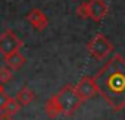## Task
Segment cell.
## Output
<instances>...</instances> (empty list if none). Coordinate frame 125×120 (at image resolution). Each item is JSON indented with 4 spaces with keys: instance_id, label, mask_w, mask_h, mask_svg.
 I'll use <instances>...</instances> for the list:
<instances>
[{
    "instance_id": "6da1fadb",
    "label": "cell",
    "mask_w": 125,
    "mask_h": 120,
    "mask_svg": "<svg viewBox=\"0 0 125 120\" xmlns=\"http://www.w3.org/2000/svg\"><path fill=\"white\" fill-rule=\"evenodd\" d=\"M91 78L97 94L103 97L113 111L125 108V59L121 54L109 59Z\"/></svg>"
},
{
    "instance_id": "ba28073f",
    "label": "cell",
    "mask_w": 125,
    "mask_h": 120,
    "mask_svg": "<svg viewBox=\"0 0 125 120\" xmlns=\"http://www.w3.org/2000/svg\"><path fill=\"white\" fill-rule=\"evenodd\" d=\"M5 63L9 69L18 70L25 65V57H24V54H21V51H15L5 57Z\"/></svg>"
},
{
    "instance_id": "3957f363",
    "label": "cell",
    "mask_w": 125,
    "mask_h": 120,
    "mask_svg": "<svg viewBox=\"0 0 125 120\" xmlns=\"http://www.w3.org/2000/svg\"><path fill=\"white\" fill-rule=\"evenodd\" d=\"M87 48L91 57H94L96 60H104L106 57H109L115 47L103 34H96V37H93V40L88 41Z\"/></svg>"
},
{
    "instance_id": "9a60e30c",
    "label": "cell",
    "mask_w": 125,
    "mask_h": 120,
    "mask_svg": "<svg viewBox=\"0 0 125 120\" xmlns=\"http://www.w3.org/2000/svg\"><path fill=\"white\" fill-rule=\"evenodd\" d=\"M0 120H12V116L8 114L6 111H2L0 113Z\"/></svg>"
},
{
    "instance_id": "5b68a950",
    "label": "cell",
    "mask_w": 125,
    "mask_h": 120,
    "mask_svg": "<svg viewBox=\"0 0 125 120\" xmlns=\"http://www.w3.org/2000/svg\"><path fill=\"white\" fill-rule=\"evenodd\" d=\"M75 86V91L77 94L81 97L83 101H87V100H91L97 95V88H96V84L93 81L91 76H84L81 78V81L74 85Z\"/></svg>"
},
{
    "instance_id": "7c38bea8",
    "label": "cell",
    "mask_w": 125,
    "mask_h": 120,
    "mask_svg": "<svg viewBox=\"0 0 125 120\" xmlns=\"http://www.w3.org/2000/svg\"><path fill=\"white\" fill-rule=\"evenodd\" d=\"M10 79H12V72H10V69H9L8 66H2V68H0V84L5 85V84H8Z\"/></svg>"
},
{
    "instance_id": "277c9868",
    "label": "cell",
    "mask_w": 125,
    "mask_h": 120,
    "mask_svg": "<svg viewBox=\"0 0 125 120\" xmlns=\"http://www.w3.org/2000/svg\"><path fill=\"white\" fill-rule=\"evenodd\" d=\"M22 45V41L16 37V34L12 29H6L5 32L0 34V54L2 56L6 57L15 51H21Z\"/></svg>"
},
{
    "instance_id": "30bf717a",
    "label": "cell",
    "mask_w": 125,
    "mask_h": 120,
    "mask_svg": "<svg viewBox=\"0 0 125 120\" xmlns=\"http://www.w3.org/2000/svg\"><path fill=\"white\" fill-rule=\"evenodd\" d=\"M16 101L19 103V105L21 107H25V105H28L32 100H34V92L28 88V86H24L18 94H16Z\"/></svg>"
},
{
    "instance_id": "5bb4252c",
    "label": "cell",
    "mask_w": 125,
    "mask_h": 120,
    "mask_svg": "<svg viewBox=\"0 0 125 120\" xmlns=\"http://www.w3.org/2000/svg\"><path fill=\"white\" fill-rule=\"evenodd\" d=\"M8 100H9V95L5 91H2V92H0V113L5 111V105H6Z\"/></svg>"
},
{
    "instance_id": "7a4b0ae2",
    "label": "cell",
    "mask_w": 125,
    "mask_h": 120,
    "mask_svg": "<svg viewBox=\"0 0 125 120\" xmlns=\"http://www.w3.org/2000/svg\"><path fill=\"white\" fill-rule=\"evenodd\" d=\"M54 97H56V100L60 105L62 114L66 116V117L72 116L81 107V104L84 103L81 100V97L77 94L74 85H65L57 94H54Z\"/></svg>"
},
{
    "instance_id": "8992f818",
    "label": "cell",
    "mask_w": 125,
    "mask_h": 120,
    "mask_svg": "<svg viewBox=\"0 0 125 120\" xmlns=\"http://www.w3.org/2000/svg\"><path fill=\"white\" fill-rule=\"evenodd\" d=\"M27 21L31 24V26L37 31H44L49 25V19L47 16L40 10V9H31L28 13H27Z\"/></svg>"
},
{
    "instance_id": "52a82bcc",
    "label": "cell",
    "mask_w": 125,
    "mask_h": 120,
    "mask_svg": "<svg viewBox=\"0 0 125 120\" xmlns=\"http://www.w3.org/2000/svg\"><path fill=\"white\" fill-rule=\"evenodd\" d=\"M88 13L90 18L96 22L102 21L107 15V5L104 3V0H88Z\"/></svg>"
},
{
    "instance_id": "4fadbf2b",
    "label": "cell",
    "mask_w": 125,
    "mask_h": 120,
    "mask_svg": "<svg viewBox=\"0 0 125 120\" xmlns=\"http://www.w3.org/2000/svg\"><path fill=\"white\" fill-rule=\"evenodd\" d=\"M77 16H78V18H81V19H87V18H90V13H88V5H87V2H84V3H81V5H78V6H77Z\"/></svg>"
},
{
    "instance_id": "2e32d148",
    "label": "cell",
    "mask_w": 125,
    "mask_h": 120,
    "mask_svg": "<svg viewBox=\"0 0 125 120\" xmlns=\"http://www.w3.org/2000/svg\"><path fill=\"white\" fill-rule=\"evenodd\" d=\"M2 91H3V85H2V84H0V92H2Z\"/></svg>"
},
{
    "instance_id": "8fae6325",
    "label": "cell",
    "mask_w": 125,
    "mask_h": 120,
    "mask_svg": "<svg viewBox=\"0 0 125 120\" xmlns=\"http://www.w3.org/2000/svg\"><path fill=\"white\" fill-rule=\"evenodd\" d=\"M19 108H21V105H19V103L16 101V98L9 97L6 105H5V111H6L8 114H10V116H15V114L19 111Z\"/></svg>"
},
{
    "instance_id": "9c48e42d",
    "label": "cell",
    "mask_w": 125,
    "mask_h": 120,
    "mask_svg": "<svg viewBox=\"0 0 125 120\" xmlns=\"http://www.w3.org/2000/svg\"><path fill=\"white\" fill-rule=\"evenodd\" d=\"M44 110H46V114H47L50 119H56L57 116L62 114V111H60V105H59V103H57V100H56L54 95H52V97L46 101V104H44Z\"/></svg>"
}]
</instances>
